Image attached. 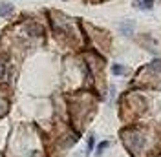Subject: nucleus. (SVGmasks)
I'll return each instance as SVG.
<instances>
[{"instance_id": "nucleus-1", "label": "nucleus", "mask_w": 161, "mask_h": 157, "mask_svg": "<svg viewBox=\"0 0 161 157\" xmlns=\"http://www.w3.org/2000/svg\"><path fill=\"white\" fill-rule=\"evenodd\" d=\"M154 6V0H136V8L139 9H152Z\"/></svg>"}, {"instance_id": "nucleus-2", "label": "nucleus", "mask_w": 161, "mask_h": 157, "mask_svg": "<svg viewBox=\"0 0 161 157\" xmlns=\"http://www.w3.org/2000/svg\"><path fill=\"white\" fill-rule=\"evenodd\" d=\"M11 4H2L0 6V17H4V15H8V13H11Z\"/></svg>"}, {"instance_id": "nucleus-3", "label": "nucleus", "mask_w": 161, "mask_h": 157, "mask_svg": "<svg viewBox=\"0 0 161 157\" xmlns=\"http://www.w3.org/2000/svg\"><path fill=\"white\" fill-rule=\"evenodd\" d=\"M112 71H114L115 75H123V73H126V69L123 68V66H117V64H115V66H112Z\"/></svg>"}, {"instance_id": "nucleus-4", "label": "nucleus", "mask_w": 161, "mask_h": 157, "mask_svg": "<svg viewBox=\"0 0 161 157\" xmlns=\"http://www.w3.org/2000/svg\"><path fill=\"white\" fill-rule=\"evenodd\" d=\"M106 148H108V143H106V141H104V143H101L99 146H97V155H101V154H103Z\"/></svg>"}, {"instance_id": "nucleus-5", "label": "nucleus", "mask_w": 161, "mask_h": 157, "mask_svg": "<svg viewBox=\"0 0 161 157\" xmlns=\"http://www.w3.org/2000/svg\"><path fill=\"white\" fill-rule=\"evenodd\" d=\"M130 28H132V24H121V30L125 31V35L130 33Z\"/></svg>"}, {"instance_id": "nucleus-6", "label": "nucleus", "mask_w": 161, "mask_h": 157, "mask_svg": "<svg viewBox=\"0 0 161 157\" xmlns=\"http://www.w3.org/2000/svg\"><path fill=\"white\" fill-rule=\"evenodd\" d=\"M92 148H93V137H90L88 141V152H92Z\"/></svg>"}]
</instances>
